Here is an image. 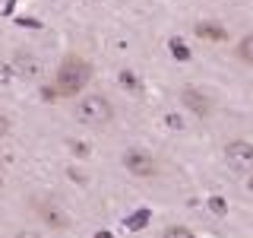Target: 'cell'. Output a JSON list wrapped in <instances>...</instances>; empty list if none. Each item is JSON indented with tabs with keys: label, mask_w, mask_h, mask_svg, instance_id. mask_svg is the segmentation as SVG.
Instances as JSON below:
<instances>
[{
	"label": "cell",
	"mask_w": 253,
	"mask_h": 238,
	"mask_svg": "<svg viewBox=\"0 0 253 238\" xmlns=\"http://www.w3.org/2000/svg\"><path fill=\"white\" fill-rule=\"evenodd\" d=\"M89 79H92L89 60L76 58V54H67V58L60 60V67H57V92H63V95H79L85 86H89Z\"/></svg>",
	"instance_id": "6da1fadb"
},
{
	"label": "cell",
	"mask_w": 253,
	"mask_h": 238,
	"mask_svg": "<svg viewBox=\"0 0 253 238\" xmlns=\"http://www.w3.org/2000/svg\"><path fill=\"white\" fill-rule=\"evenodd\" d=\"M73 118L85 127H108L114 121V108L105 95H83L73 108Z\"/></svg>",
	"instance_id": "7a4b0ae2"
},
{
	"label": "cell",
	"mask_w": 253,
	"mask_h": 238,
	"mask_svg": "<svg viewBox=\"0 0 253 238\" xmlns=\"http://www.w3.org/2000/svg\"><path fill=\"white\" fill-rule=\"evenodd\" d=\"M225 162L234 172H253V143L247 140H231L225 146Z\"/></svg>",
	"instance_id": "3957f363"
},
{
	"label": "cell",
	"mask_w": 253,
	"mask_h": 238,
	"mask_svg": "<svg viewBox=\"0 0 253 238\" xmlns=\"http://www.w3.org/2000/svg\"><path fill=\"white\" fill-rule=\"evenodd\" d=\"M124 169L136 178H149V175H155V159L142 149H130V153H124Z\"/></svg>",
	"instance_id": "277c9868"
},
{
	"label": "cell",
	"mask_w": 253,
	"mask_h": 238,
	"mask_svg": "<svg viewBox=\"0 0 253 238\" xmlns=\"http://www.w3.org/2000/svg\"><path fill=\"white\" fill-rule=\"evenodd\" d=\"M13 67L19 70V76H42V63H38L35 58H32V54H26V51H16L13 54Z\"/></svg>",
	"instance_id": "5b68a950"
},
{
	"label": "cell",
	"mask_w": 253,
	"mask_h": 238,
	"mask_svg": "<svg viewBox=\"0 0 253 238\" xmlns=\"http://www.w3.org/2000/svg\"><path fill=\"white\" fill-rule=\"evenodd\" d=\"M180 99H184V105L190 108V111H196V115H209V99L200 92V89H193V86H187L184 92H180Z\"/></svg>",
	"instance_id": "8992f818"
},
{
	"label": "cell",
	"mask_w": 253,
	"mask_h": 238,
	"mask_svg": "<svg viewBox=\"0 0 253 238\" xmlns=\"http://www.w3.org/2000/svg\"><path fill=\"white\" fill-rule=\"evenodd\" d=\"M149 219H152V210H136V213H130V216L124 219V226L130 229V232H139V229L146 226Z\"/></svg>",
	"instance_id": "52a82bcc"
},
{
	"label": "cell",
	"mask_w": 253,
	"mask_h": 238,
	"mask_svg": "<svg viewBox=\"0 0 253 238\" xmlns=\"http://www.w3.org/2000/svg\"><path fill=\"white\" fill-rule=\"evenodd\" d=\"M42 216H44V222H51L54 229H67V226H70V219L63 216L57 206H42Z\"/></svg>",
	"instance_id": "ba28073f"
},
{
	"label": "cell",
	"mask_w": 253,
	"mask_h": 238,
	"mask_svg": "<svg viewBox=\"0 0 253 238\" xmlns=\"http://www.w3.org/2000/svg\"><path fill=\"white\" fill-rule=\"evenodd\" d=\"M237 58H241L244 63H250V67H253V32L241 38V45H237Z\"/></svg>",
	"instance_id": "9c48e42d"
},
{
	"label": "cell",
	"mask_w": 253,
	"mask_h": 238,
	"mask_svg": "<svg viewBox=\"0 0 253 238\" xmlns=\"http://www.w3.org/2000/svg\"><path fill=\"white\" fill-rule=\"evenodd\" d=\"M196 35H200V38H215V42H218V38H225V32L215 29L212 22H200V26H196Z\"/></svg>",
	"instance_id": "30bf717a"
},
{
	"label": "cell",
	"mask_w": 253,
	"mask_h": 238,
	"mask_svg": "<svg viewBox=\"0 0 253 238\" xmlns=\"http://www.w3.org/2000/svg\"><path fill=\"white\" fill-rule=\"evenodd\" d=\"M168 48H171V54H174L177 60H190V48H187L184 42H180V38H171Z\"/></svg>",
	"instance_id": "8fae6325"
},
{
	"label": "cell",
	"mask_w": 253,
	"mask_h": 238,
	"mask_svg": "<svg viewBox=\"0 0 253 238\" xmlns=\"http://www.w3.org/2000/svg\"><path fill=\"white\" fill-rule=\"evenodd\" d=\"M162 238H196V235L190 232V229H184V226H168Z\"/></svg>",
	"instance_id": "7c38bea8"
},
{
	"label": "cell",
	"mask_w": 253,
	"mask_h": 238,
	"mask_svg": "<svg viewBox=\"0 0 253 238\" xmlns=\"http://www.w3.org/2000/svg\"><path fill=\"white\" fill-rule=\"evenodd\" d=\"M209 210L215 213V216H225V213H228V203L221 200V197H209Z\"/></svg>",
	"instance_id": "4fadbf2b"
},
{
	"label": "cell",
	"mask_w": 253,
	"mask_h": 238,
	"mask_svg": "<svg viewBox=\"0 0 253 238\" xmlns=\"http://www.w3.org/2000/svg\"><path fill=\"white\" fill-rule=\"evenodd\" d=\"M121 86H124V89H136L139 83H136V76H133L130 70H124V73H121Z\"/></svg>",
	"instance_id": "5bb4252c"
},
{
	"label": "cell",
	"mask_w": 253,
	"mask_h": 238,
	"mask_svg": "<svg viewBox=\"0 0 253 238\" xmlns=\"http://www.w3.org/2000/svg\"><path fill=\"white\" fill-rule=\"evenodd\" d=\"M165 124H168L171 130H180V127H184V121H180L177 115H165Z\"/></svg>",
	"instance_id": "9a60e30c"
},
{
	"label": "cell",
	"mask_w": 253,
	"mask_h": 238,
	"mask_svg": "<svg viewBox=\"0 0 253 238\" xmlns=\"http://www.w3.org/2000/svg\"><path fill=\"white\" fill-rule=\"evenodd\" d=\"M6 133H10V118H6V115H0V140H3Z\"/></svg>",
	"instance_id": "2e32d148"
},
{
	"label": "cell",
	"mask_w": 253,
	"mask_h": 238,
	"mask_svg": "<svg viewBox=\"0 0 253 238\" xmlns=\"http://www.w3.org/2000/svg\"><path fill=\"white\" fill-rule=\"evenodd\" d=\"M73 153L76 156H89V146H85V143H73Z\"/></svg>",
	"instance_id": "e0dca14e"
},
{
	"label": "cell",
	"mask_w": 253,
	"mask_h": 238,
	"mask_svg": "<svg viewBox=\"0 0 253 238\" xmlns=\"http://www.w3.org/2000/svg\"><path fill=\"white\" fill-rule=\"evenodd\" d=\"M19 238H42V235H35V232H22Z\"/></svg>",
	"instance_id": "ac0fdd59"
},
{
	"label": "cell",
	"mask_w": 253,
	"mask_h": 238,
	"mask_svg": "<svg viewBox=\"0 0 253 238\" xmlns=\"http://www.w3.org/2000/svg\"><path fill=\"white\" fill-rule=\"evenodd\" d=\"M95 238H111V232H98V235H95Z\"/></svg>",
	"instance_id": "d6986e66"
},
{
	"label": "cell",
	"mask_w": 253,
	"mask_h": 238,
	"mask_svg": "<svg viewBox=\"0 0 253 238\" xmlns=\"http://www.w3.org/2000/svg\"><path fill=\"white\" fill-rule=\"evenodd\" d=\"M0 187H3V178H0Z\"/></svg>",
	"instance_id": "ffe728a7"
}]
</instances>
